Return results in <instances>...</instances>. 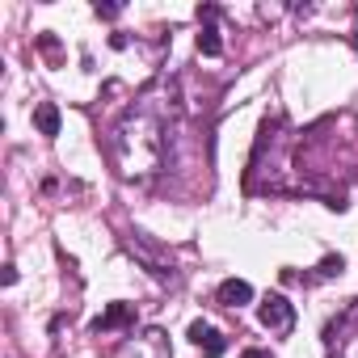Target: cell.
<instances>
[{"mask_svg": "<svg viewBox=\"0 0 358 358\" xmlns=\"http://www.w3.org/2000/svg\"><path fill=\"white\" fill-rule=\"evenodd\" d=\"M341 270H345L341 253H329V257H324V262L316 266V274H303V278H299V274H287V278H299V282H308V287H312V282H329V278H337Z\"/></svg>", "mask_w": 358, "mask_h": 358, "instance_id": "cell-8", "label": "cell"}, {"mask_svg": "<svg viewBox=\"0 0 358 358\" xmlns=\"http://www.w3.org/2000/svg\"><path fill=\"white\" fill-rule=\"evenodd\" d=\"M354 333H358V299H345L341 312L324 324V354L329 358H341V350H345V341Z\"/></svg>", "mask_w": 358, "mask_h": 358, "instance_id": "cell-2", "label": "cell"}, {"mask_svg": "<svg viewBox=\"0 0 358 358\" xmlns=\"http://www.w3.org/2000/svg\"><path fill=\"white\" fill-rule=\"evenodd\" d=\"M135 324V308L131 303H110L97 320H93V333H110V329H127Z\"/></svg>", "mask_w": 358, "mask_h": 358, "instance_id": "cell-7", "label": "cell"}, {"mask_svg": "<svg viewBox=\"0 0 358 358\" xmlns=\"http://www.w3.org/2000/svg\"><path fill=\"white\" fill-rule=\"evenodd\" d=\"M118 13H122L118 5H97V17H118Z\"/></svg>", "mask_w": 358, "mask_h": 358, "instance_id": "cell-10", "label": "cell"}, {"mask_svg": "<svg viewBox=\"0 0 358 358\" xmlns=\"http://www.w3.org/2000/svg\"><path fill=\"white\" fill-rule=\"evenodd\" d=\"M257 320H262L274 337H291V329H295V303H291L287 295H266L262 308H257Z\"/></svg>", "mask_w": 358, "mask_h": 358, "instance_id": "cell-3", "label": "cell"}, {"mask_svg": "<svg viewBox=\"0 0 358 358\" xmlns=\"http://www.w3.org/2000/svg\"><path fill=\"white\" fill-rule=\"evenodd\" d=\"M241 358H274V354H270V350H245Z\"/></svg>", "mask_w": 358, "mask_h": 358, "instance_id": "cell-11", "label": "cell"}, {"mask_svg": "<svg viewBox=\"0 0 358 358\" xmlns=\"http://www.w3.org/2000/svg\"><path fill=\"white\" fill-rule=\"evenodd\" d=\"M160 118L148 106H135L110 135V152L122 177H148L152 169H160V152H164V135H160Z\"/></svg>", "mask_w": 358, "mask_h": 358, "instance_id": "cell-1", "label": "cell"}, {"mask_svg": "<svg viewBox=\"0 0 358 358\" xmlns=\"http://www.w3.org/2000/svg\"><path fill=\"white\" fill-rule=\"evenodd\" d=\"M190 341L203 350V358H224L228 354V337L215 324H207V320H194L190 324Z\"/></svg>", "mask_w": 358, "mask_h": 358, "instance_id": "cell-5", "label": "cell"}, {"mask_svg": "<svg viewBox=\"0 0 358 358\" xmlns=\"http://www.w3.org/2000/svg\"><path fill=\"white\" fill-rule=\"evenodd\" d=\"M215 303H224V308H245V303H253V287H249L245 278H224L220 291H215Z\"/></svg>", "mask_w": 358, "mask_h": 358, "instance_id": "cell-6", "label": "cell"}, {"mask_svg": "<svg viewBox=\"0 0 358 358\" xmlns=\"http://www.w3.org/2000/svg\"><path fill=\"white\" fill-rule=\"evenodd\" d=\"M220 17H224V13H220L215 5H203V9H199V22H203V30H199V51L211 55V59L224 55V43H220Z\"/></svg>", "mask_w": 358, "mask_h": 358, "instance_id": "cell-4", "label": "cell"}, {"mask_svg": "<svg viewBox=\"0 0 358 358\" xmlns=\"http://www.w3.org/2000/svg\"><path fill=\"white\" fill-rule=\"evenodd\" d=\"M34 127H38L43 135H59V110H55V101H38V110H34Z\"/></svg>", "mask_w": 358, "mask_h": 358, "instance_id": "cell-9", "label": "cell"}]
</instances>
